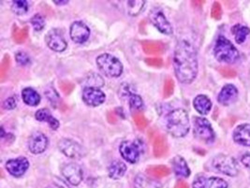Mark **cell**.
<instances>
[{"label":"cell","instance_id":"1","mask_svg":"<svg viewBox=\"0 0 250 188\" xmlns=\"http://www.w3.org/2000/svg\"><path fill=\"white\" fill-rule=\"evenodd\" d=\"M173 65L175 75L181 83H192L198 73L197 53L193 45L187 41H180L175 48Z\"/></svg>","mask_w":250,"mask_h":188},{"label":"cell","instance_id":"2","mask_svg":"<svg viewBox=\"0 0 250 188\" xmlns=\"http://www.w3.org/2000/svg\"><path fill=\"white\" fill-rule=\"evenodd\" d=\"M168 132L176 138L186 136L189 131V119L188 112L183 109L171 111L167 116Z\"/></svg>","mask_w":250,"mask_h":188},{"label":"cell","instance_id":"3","mask_svg":"<svg viewBox=\"0 0 250 188\" xmlns=\"http://www.w3.org/2000/svg\"><path fill=\"white\" fill-rule=\"evenodd\" d=\"M214 53L219 62H224L228 64L234 63L239 58L237 49L223 36H219L216 40Z\"/></svg>","mask_w":250,"mask_h":188},{"label":"cell","instance_id":"4","mask_svg":"<svg viewBox=\"0 0 250 188\" xmlns=\"http://www.w3.org/2000/svg\"><path fill=\"white\" fill-rule=\"evenodd\" d=\"M97 65L109 77H119L123 71L122 63L114 56L103 54L97 58Z\"/></svg>","mask_w":250,"mask_h":188},{"label":"cell","instance_id":"5","mask_svg":"<svg viewBox=\"0 0 250 188\" xmlns=\"http://www.w3.org/2000/svg\"><path fill=\"white\" fill-rule=\"evenodd\" d=\"M212 166L217 171L230 177L238 174V167L235 159L229 155H216L212 161Z\"/></svg>","mask_w":250,"mask_h":188},{"label":"cell","instance_id":"6","mask_svg":"<svg viewBox=\"0 0 250 188\" xmlns=\"http://www.w3.org/2000/svg\"><path fill=\"white\" fill-rule=\"evenodd\" d=\"M194 136L206 144H211L215 140V133L209 121L203 117L194 118Z\"/></svg>","mask_w":250,"mask_h":188},{"label":"cell","instance_id":"7","mask_svg":"<svg viewBox=\"0 0 250 188\" xmlns=\"http://www.w3.org/2000/svg\"><path fill=\"white\" fill-rule=\"evenodd\" d=\"M59 150L70 158H82L85 155V150L81 144L70 140V139H62L58 143Z\"/></svg>","mask_w":250,"mask_h":188},{"label":"cell","instance_id":"8","mask_svg":"<svg viewBox=\"0 0 250 188\" xmlns=\"http://www.w3.org/2000/svg\"><path fill=\"white\" fill-rule=\"evenodd\" d=\"M150 20L154 23V25L159 29L161 33L166 35L172 34V27L171 23L168 22L163 12L159 9H154L150 12Z\"/></svg>","mask_w":250,"mask_h":188},{"label":"cell","instance_id":"9","mask_svg":"<svg viewBox=\"0 0 250 188\" xmlns=\"http://www.w3.org/2000/svg\"><path fill=\"white\" fill-rule=\"evenodd\" d=\"M45 42L49 48L56 52H63L67 48V42L58 29H52L46 35Z\"/></svg>","mask_w":250,"mask_h":188},{"label":"cell","instance_id":"10","mask_svg":"<svg viewBox=\"0 0 250 188\" xmlns=\"http://www.w3.org/2000/svg\"><path fill=\"white\" fill-rule=\"evenodd\" d=\"M83 100L88 106L97 107L105 100V95L102 90L95 87H85L83 91Z\"/></svg>","mask_w":250,"mask_h":188},{"label":"cell","instance_id":"11","mask_svg":"<svg viewBox=\"0 0 250 188\" xmlns=\"http://www.w3.org/2000/svg\"><path fill=\"white\" fill-rule=\"evenodd\" d=\"M62 174L72 186H78L83 180L82 168L77 164L70 163L62 167Z\"/></svg>","mask_w":250,"mask_h":188},{"label":"cell","instance_id":"12","mask_svg":"<svg viewBox=\"0 0 250 188\" xmlns=\"http://www.w3.org/2000/svg\"><path fill=\"white\" fill-rule=\"evenodd\" d=\"M29 167L28 160L25 157H19L9 160L6 164V168L14 177H20L25 173Z\"/></svg>","mask_w":250,"mask_h":188},{"label":"cell","instance_id":"13","mask_svg":"<svg viewBox=\"0 0 250 188\" xmlns=\"http://www.w3.org/2000/svg\"><path fill=\"white\" fill-rule=\"evenodd\" d=\"M120 153L126 161L136 163L140 156V147L133 142H123L120 145Z\"/></svg>","mask_w":250,"mask_h":188},{"label":"cell","instance_id":"14","mask_svg":"<svg viewBox=\"0 0 250 188\" xmlns=\"http://www.w3.org/2000/svg\"><path fill=\"white\" fill-rule=\"evenodd\" d=\"M90 36L89 28L82 22H75L70 27V37L73 42L83 43L88 40Z\"/></svg>","mask_w":250,"mask_h":188},{"label":"cell","instance_id":"15","mask_svg":"<svg viewBox=\"0 0 250 188\" xmlns=\"http://www.w3.org/2000/svg\"><path fill=\"white\" fill-rule=\"evenodd\" d=\"M47 145H48V139L42 133L35 132L29 138L28 146H29V150L33 154L38 155L44 152L47 148Z\"/></svg>","mask_w":250,"mask_h":188},{"label":"cell","instance_id":"16","mask_svg":"<svg viewBox=\"0 0 250 188\" xmlns=\"http://www.w3.org/2000/svg\"><path fill=\"white\" fill-rule=\"evenodd\" d=\"M193 188H228V183L220 178L198 177L193 182Z\"/></svg>","mask_w":250,"mask_h":188},{"label":"cell","instance_id":"17","mask_svg":"<svg viewBox=\"0 0 250 188\" xmlns=\"http://www.w3.org/2000/svg\"><path fill=\"white\" fill-rule=\"evenodd\" d=\"M237 97H238L237 88L232 84H227L220 91L217 97V100L220 104L228 106L237 100Z\"/></svg>","mask_w":250,"mask_h":188},{"label":"cell","instance_id":"18","mask_svg":"<svg viewBox=\"0 0 250 188\" xmlns=\"http://www.w3.org/2000/svg\"><path fill=\"white\" fill-rule=\"evenodd\" d=\"M233 140L235 143L250 146V125L243 124L238 125L233 131Z\"/></svg>","mask_w":250,"mask_h":188},{"label":"cell","instance_id":"19","mask_svg":"<svg viewBox=\"0 0 250 188\" xmlns=\"http://www.w3.org/2000/svg\"><path fill=\"white\" fill-rule=\"evenodd\" d=\"M169 150V145L167 138L162 135L158 134L153 142V151L154 155L156 157H163L164 155H167Z\"/></svg>","mask_w":250,"mask_h":188},{"label":"cell","instance_id":"20","mask_svg":"<svg viewBox=\"0 0 250 188\" xmlns=\"http://www.w3.org/2000/svg\"><path fill=\"white\" fill-rule=\"evenodd\" d=\"M142 47L148 56H159L166 51L164 43L158 41H145L142 42Z\"/></svg>","mask_w":250,"mask_h":188},{"label":"cell","instance_id":"21","mask_svg":"<svg viewBox=\"0 0 250 188\" xmlns=\"http://www.w3.org/2000/svg\"><path fill=\"white\" fill-rule=\"evenodd\" d=\"M171 163H172V167H173V170L176 175L185 178L188 177L190 175V169L188 167L186 160L181 156H178V155L175 156L171 160Z\"/></svg>","mask_w":250,"mask_h":188},{"label":"cell","instance_id":"22","mask_svg":"<svg viewBox=\"0 0 250 188\" xmlns=\"http://www.w3.org/2000/svg\"><path fill=\"white\" fill-rule=\"evenodd\" d=\"M194 107L198 112L205 115L211 110L212 102L205 95H199L194 100Z\"/></svg>","mask_w":250,"mask_h":188},{"label":"cell","instance_id":"23","mask_svg":"<svg viewBox=\"0 0 250 188\" xmlns=\"http://www.w3.org/2000/svg\"><path fill=\"white\" fill-rule=\"evenodd\" d=\"M36 119L38 121L41 122H47L49 124V125L53 128V129H57L59 126V122L57 121V119L51 115L50 111H48L47 109H41L36 112Z\"/></svg>","mask_w":250,"mask_h":188},{"label":"cell","instance_id":"24","mask_svg":"<svg viewBox=\"0 0 250 188\" xmlns=\"http://www.w3.org/2000/svg\"><path fill=\"white\" fill-rule=\"evenodd\" d=\"M126 170L125 164L119 160L114 161L109 167V175L112 179H120L124 176Z\"/></svg>","mask_w":250,"mask_h":188},{"label":"cell","instance_id":"25","mask_svg":"<svg viewBox=\"0 0 250 188\" xmlns=\"http://www.w3.org/2000/svg\"><path fill=\"white\" fill-rule=\"evenodd\" d=\"M22 97H23L24 103L29 106H37L41 101L40 95L35 91L34 89L30 88V87L23 89V92H22Z\"/></svg>","mask_w":250,"mask_h":188},{"label":"cell","instance_id":"26","mask_svg":"<svg viewBox=\"0 0 250 188\" xmlns=\"http://www.w3.org/2000/svg\"><path fill=\"white\" fill-rule=\"evenodd\" d=\"M146 173L151 177L163 178L168 176L171 173V170L168 167L156 165L148 167L146 168Z\"/></svg>","mask_w":250,"mask_h":188},{"label":"cell","instance_id":"27","mask_svg":"<svg viewBox=\"0 0 250 188\" xmlns=\"http://www.w3.org/2000/svg\"><path fill=\"white\" fill-rule=\"evenodd\" d=\"M232 33L235 36V42L239 44H241L246 41L247 37L250 35V29L245 25L236 24L232 27Z\"/></svg>","mask_w":250,"mask_h":188},{"label":"cell","instance_id":"28","mask_svg":"<svg viewBox=\"0 0 250 188\" xmlns=\"http://www.w3.org/2000/svg\"><path fill=\"white\" fill-rule=\"evenodd\" d=\"M28 37V28L24 26L23 28H19L17 25L13 26L12 38L16 43H23Z\"/></svg>","mask_w":250,"mask_h":188},{"label":"cell","instance_id":"29","mask_svg":"<svg viewBox=\"0 0 250 188\" xmlns=\"http://www.w3.org/2000/svg\"><path fill=\"white\" fill-rule=\"evenodd\" d=\"M125 4H126L125 6H126L128 14L135 16L143 11V9L145 8L146 2L141 1V0H136V1H127V2H125Z\"/></svg>","mask_w":250,"mask_h":188},{"label":"cell","instance_id":"30","mask_svg":"<svg viewBox=\"0 0 250 188\" xmlns=\"http://www.w3.org/2000/svg\"><path fill=\"white\" fill-rule=\"evenodd\" d=\"M132 116L133 120L136 124L137 127L140 130H144L147 126L148 121L144 115V113L141 111H132Z\"/></svg>","mask_w":250,"mask_h":188},{"label":"cell","instance_id":"31","mask_svg":"<svg viewBox=\"0 0 250 188\" xmlns=\"http://www.w3.org/2000/svg\"><path fill=\"white\" fill-rule=\"evenodd\" d=\"M12 10L15 14L22 15L28 11V5L26 1H13Z\"/></svg>","mask_w":250,"mask_h":188},{"label":"cell","instance_id":"32","mask_svg":"<svg viewBox=\"0 0 250 188\" xmlns=\"http://www.w3.org/2000/svg\"><path fill=\"white\" fill-rule=\"evenodd\" d=\"M86 83L89 85L88 87H95V88L102 87L104 84L103 78L101 77L100 75H98V74H95V73H93L89 77L87 78Z\"/></svg>","mask_w":250,"mask_h":188},{"label":"cell","instance_id":"33","mask_svg":"<svg viewBox=\"0 0 250 188\" xmlns=\"http://www.w3.org/2000/svg\"><path fill=\"white\" fill-rule=\"evenodd\" d=\"M129 105L132 111H140L143 107V100L140 96L132 94L129 97Z\"/></svg>","mask_w":250,"mask_h":188},{"label":"cell","instance_id":"34","mask_svg":"<svg viewBox=\"0 0 250 188\" xmlns=\"http://www.w3.org/2000/svg\"><path fill=\"white\" fill-rule=\"evenodd\" d=\"M31 23H32L35 30L40 31L44 27L45 21H44V18L41 14H36L34 17L31 19Z\"/></svg>","mask_w":250,"mask_h":188},{"label":"cell","instance_id":"35","mask_svg":"<svg viewBox=\"0 0 250 188\" xmlns=\"http://www.w3.org/2000/svg\"><path fill=\"white\" fill-rule=\"evenodd\" d=\"M174 90V82L171 78H168L164 83V88H163V94L164 98L171 97Z\"/></svg>","mask_w":250,"mask_h":188},{"label":"cell","instance_id":"36","mask_svg":"<svg viewBox=\"0 0 250 188\" xmlns=\"http://www.w3.org/2000/svg\"><path fill=\"white\" fill-rule=\"evenodd\" d=\"M10 65H11V59H10V56H5L4 59L2 60V63H1V66H0V78L1 80H3L9 68H10Z\"/></svg>","mask_w":250,"mask_h":188},{"label":"cell","instance_id":"37","mask_svg":"<svg viewBox=\"0 0 250 188\" xmlns=\"http://www.w3.org/2000/svg\"><path fill=\"white\" fill-rule=\"evenodd\" d=\"M135 188H152L153 186L145 176L139 175L135 181Z\"/></svg>","mask_w":250,"mask_h":188},{"label":"cell","instance_id":"38","mask_svg":"<svg viewBox=\"0 0 250 188\" xmlns=\"http://www.w3.org/2000/svg\"><path fill=\"white\" fill-rule=\"evenodd\" d=\"M45 93L47 98L51 100L52 104H54V105L56 106V103H59L58 101H59L60 99H59V96H58V94L56 92L55 89L50 87V88H48L46 90Z\"/></svg>","mask_w":250,"mask_h":188},{"label":"cell","instance_id":"39","mask_svg":"<svg viewBox=\"0 0 250 188\" xmlns=\"http://www.w3.org/2000/svg\"><path fill=\"white\" fill-rule=\"evenodd\" d=\"M222 15V10H221V6L218 2H215L213 7H212V11H211V16L215 19V20H219L221 18Z\"/></svg>","mask_w":250,"mask_h":188},{"label":"cell","instance_id":"40","mask_svg":"<svg viewBox=\"0 0 250 188\" xmlns=\"http://www.w3.org/2000/svg\"><path fill=\"white\" fill-rule=\"evenodd\" d=\"M59 85H60V88L62 90V92L65 95H69L75 87V85L70 82H61L59 84Z\"/></svg>","mask_w":250,"mask_h":188},{"label":"cell","instance_id":"41","mask_svg":"<svg viewBox=\"0 0 250 188\" xmlns=\"http://www.w3.org/2000/svg\"><path fill=\"white\" fill-rule=\"evenodd\" d=\"M146 63L148 66L160 67L163 65V60L160 57H150L146 59Z\"/></svg>","mask_w":250,"mask_h":188},{"label":"cell","instance_id":"42","mask_svg":"<svg viewBox=\"0 0 250 188\" xmlns=\"http://www.w3.org/2000/svg\"><path fill=\"white\" fill-rule=\"evenodd\" d=\"M16 61L21 64V65H27L30 62L29 56H27L25 53H18L16 55Z\"/></svg>","mask_w":250,"mask_h":188},{"label":"cell","instance_id":"43","mask_svg":"<svg viewBox=\"0 0 250 188\" xmlns=\"http://www.w3.org/2000/svg\"><path fill=\"white\" fill-rule=\"evenodd\" d=\"M219 72L224 76V77L232 78L236 76V72L234 69L230 67H220Z\"/></svg>","mask_w":250,"mask_h":188},{"label":"cell","instance_id":"44","mask_svg":"<svg viewBox=\"0 0 250 188\" xmlns=\"http://www.w3.org/2000/svg\"><path fill=\"white\" fill-rule=\"evenodd\" d=\"M16 107V100L14 98H10L5 100L3 103V108L6 110H12Z\"/></svg>","mask_w":250,"mask_h":188},{"label":"cell","instance_id":"45","mask_svg":"<svg viewBox=\"0 0 250 188\" xmlns=\"http://www.w3.org/2000/svg\"><path fill=\"white\" fill-rule=\"evenodd\" d=\"M242 163L248 168H250V154H246L242 156Z\"/></svg>","mask_w":250,"mask_h":188},{"label":"cell","instance_id":"46","mask_svg":"<svg viewBox=\"0 0 250 188\" xmlns=\"http://www.w3.org/2000/svg\"><path fill=\"white\" fill-rule=\"evenodd\" d=\"M107 119H108L109 123H111V124H115V123L117 122V116H116V114H115L114 112H113V111L108 112Z\"/></svg>","mask_w":250,"mask_h":188},{"label":"cell","instance_id":"47","mask_svg":"<svg viewBox=\"0 0 250 188\" xmlns=\"http://www.w3.org/2000/svg\"><path fill=\"white\" fill-rule=\"evenodd\" d=\"M189 188V187H188V185L186 182H184V181H178V182L176 183L175 188Z\"/></svg>","mask_w":250,"mask_h":188},{"label":"cell","instance_id":"48","mask_svg":"<svg viewBox=\"0 0 250 188\" xmlns=\"http://www.w3.org/2000/svg\"><path fill=\"white\" fill-rule=\"evenodd\" d=\"M56 4H68V1H55Z\"/></svg>","mask_w":250,"mask_h":188}]
</instances>
